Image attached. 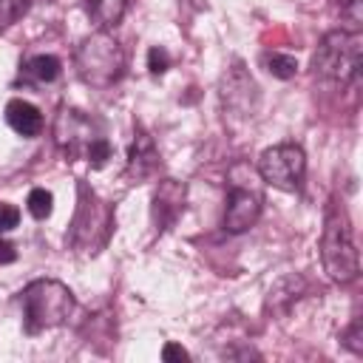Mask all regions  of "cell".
<instances>
[{"label": "cell", "instance_id": "6da1fadb", "mask_svg": "<svg viewBox=\"0 0 363 363\" xmlns=\"http://www.w3.org/2000/svg\"><path fill=\"white\" fill-rule=\"evenodd\" d=\"M320 261L326 275L335 284H349L360 272V255L352 235V221L343 204L332 201L323 221V238H320Z\"/></svg>", "mask_w": 363, "mask_h": 363}, {"label": "cell", "instance_id": "5bb4252c", "mask_svg": "<svg viewBox=\"0 0 363 363\" xmlns=\"http://www.w3.org/2000/svg\"><path fill=\"white\" fill-rule=\"evenodd\" d=\"M264 65H267V71H269L272 77H278V79H289V77H295V71H298V60L289 57V54H281V51L267 54V57H264Z\"/></svg>", "mask_w": 363, "mask_h": 363}, {"label": "cell", "instance_id": "9a60e30c", "mask_svg": "<svg viewBox=\"0 0 363 363\" xmlns=\"http://www.w3.org/2000/svg\"><path fill=\"white\" fill-rule=\"evenodd\" d=\"M28 213L34 216V218H48L51 216V210H54V196L45 190V187H34L31 193H28Z\"/></svg>", "mask_w": 363, "mask_h": 363}, {"label": "cell", "instance_id": "2e32d148", "mask_svg": "<svg viewBox=\"0 0 363 363\" xmlns=\"http://www.w3.org/2000/svg\"><path fill=\"white\" fill-rule=\"evenodd\" d=\"M31 6L34 0H0V23H17Z\"/></svg>", "mask_w": 363, "mask_h": 363}, {"label": "cell", "instance_id": "3957f363", "mask_svg": "<svg viewBox=\"0 0 363 363\" xmlns=\"http://www.w3.org/2000/svg\"><path fill=\"white\" fill-rule=\"evenodd\" d=\"M363 62V34L349 28H335L323 34L312 54V71L329 82H352Z\"/></svg>", "mask_w": 363, "mask_h": 363}, {"label": "cell", "instance_id": "7c38bea8", "mask_svg": "<svg viewBox=\"0 0 363 363\" xmlns=\"http://www.w3.org/2000/svg\"><path fill=\"white\" fill-rule=\"evenodd\" d=\"M85 9H88V17L102 31H108L122 20V14L128 9V0H85Z\"/></svg>", "mask_w": 363, "mask_h": 363}, {"label": "cell", "instance_id": "9c48e42d", "mask_svg": "<svg viewBox=\"0 0 363 363\" xmlns=\"http://www.w3.org/2000/svg\"><path fill=\"white\" fill-rule=\"evenodd\" d=\"M156 170H159V150H156L153 139L145 130H139L128 150V176L142 182V179H150Z\"/></svg>", "mask_w": 363, "mask_h": 363}, {"label": "cell", "instance_id": "d6986e66", "mask_svg": "<svg viewBox=\"0 0 363 363\" xmlns=\"http://www.w3.org/2000/svg\"><path fill=\"white\" fill-rule=\"evenodd\" d=\"M17 221H20V210L14 204H9V201H0V233L14 230Z\"/></svg>", "mask_w": 363, "mask_h": 363}, {"label": "cell", "instance_id": "ac0fdd59", "mask_svg": "<svg viewBox=\"0 0 363 363\" xmlns=\"http://www.w3.org/2000/svg\"><path fill=\"white\" fill-rule=\"evenodd\" d=\"M170 68V54L162 48V45H153L150 51H147V71L153 74V77H159V74H164Z\"/></svg>", "mask_w": 363, "mask_h": 363}, {"label": "cell", "instance_id": "7a4b0ae2", "mask_svg": "<svg viewBox=\"0 0 363 363\" xmlns=\"http://www.w3.org/2000/svg\"><path fill=\"white\" fill-rule=\"evenodd\" d=\"M20 303H23L26 332L37 335V332L54 329L68 320L74 309V292L54 278H40V281H31L20 292Z\"/></svg>", "mask_w": 363, "mask_h": 363}, {"label": "cell", "instance_id": "ba28073f", "mask_svg": "<svg viewBox=\"0 0 363 363\" xmlns=\"http://www.w3.org/2000/svg\"><path fill=\"white\" fill-rule=\"evenodd\" d=\"M261 216V193L250 184H233L227 210H224V230L227 233H244L250 230Z\"/></svg>", "mask_w": 363, "mask_h": 363}, {"label": "cell", "instance_id": "30bf717a", "mask_svg": "<svg viewBox=\"0 0 363 363\" xmlns=\"http://www.w3.org/2000/svg\"><path fill=\"white\" fill-rule=\"evenodd\" d=\"M6 122L20 136H37L43 130V113L26 99H11L6 105Z\"/></svg>", "mask_w": 363, "mask_h": 363}, {"label": "cell", "instance_id": "8992f818", "mask_svg": "<svg viewBox=\"0 0 363 363\" xmlns=\"http://www.w3.org/2000/svg\"><path fill=\"white\" fill-rule=\"evenodd\" d=\"M54 136H57V145L62 147V153H65L68 159H77L79 153L88 150V145H91L99 133H96L94 122H91L82 111H77V108H62V111L57 113V119H54Z\"/></svg>", "mask_w": 363, "mask_h": 363}, {"label": "cell", "instance_id": "4fadbf2b", "mask_svg": "<svg viewBox=\"0 0 363 363\" xmlns=\"http://www.w3.org/2000/svg\"><path fill=\"white\" fill-rule=\"evenodd\" d=\"M26 71H28L37 82H54V79L60 77V60L51 57V54H37V57L28 60Z\"/></svg>", "mask_w": 363, "mask_h": 363}, {"label": "cell", "instance_id": "277c9868", "mask_svg": "<svg viewBox=\"0 0 363 363\" xmlns=\"http://www.w3.org/2000/svg\"><path fill=\"white\" fill-rule=\"evenodd\" d=\"M74 62H77V74L82 77V82H88L91 88H99V91L111 88L122 77V68H125L119 43L102 28L77 45Z\"/></svg>", "mask_w": 363, "mask_h": 363}, {"label": "cell", "instance_id": "ffe728a7", "mask_svg": "<svg viewBox=\"0 0 363 363\" xmlns=\"http://www.w3.org/2000/svg\"><path fill=\"white\" fill-rule=\"evenodd\" d=\"M162 360L164 363H173V360H190V354H187V349H182L179 343H164V349H162Z\"/></svg>", "mask_w": 363, "mask_h": 363}, {"label": "cell", "instance_id": "e0dca14e", "mask_svg": "<svg viewBox=\"0 0 363 363\" xmlns=\"http://www.w3.org/2000/svg\"><path fill=\"white\" fill-rule=\"evenodd\" d=\"M85 159L91 162V167H102V164L111 159V145H108V139H105V136H96V139L88 145Z\"/></svg>", "mask_w": 363, "mask_h": 363}, {"label": "cell", "instance_id": "603a6c76", "mask_svg": "<svg viewBox=\"0 0 363 363\" xmlns=\"http://www.w3.org/2000/svg\"><path fill=\"white\" fill-rule=\"evenodd\" d=\"M335 3H337V6H346V3H352V0H335Z\"/></svg>", "mask_w": 363, "mask_h": 363}, {"label": "cell", "instance_id": "cb8c5ba5", "mask_svg": "<svg viewBox=\"0 0 363 363\" xmlns=\"http://www.w3.org/2000/svg\"><path fill=\"white\" fill-rule=\"evenodd\" d=\"M0 28H3V23H0Z\"/></svg>", "mask_w": 363, "mask_h": 363}, {"label": "cell", "instance_id": "52a82bcc", "mask_svg": "<svg viewBox=\"0 0 363 363\" xmlns=\"http://www.w3.org/2000/svg\"><path fill=\"white\" fill-rule=\"evenodd\" d=\"M221 102L230 113H238V116H252L255 105H258V85L255 79L244 71L241 62H235L230 68V74H224V82H221Z\"/></svg>", "mask_w": 363, "mask_h": 363}, {"label": "cell", "instance_id": "8fae6325", "mask_svg": "<svg viewBox=\"0 0 363 363\" xmlns=\"http://www.w3.org/2000/svg\"><path fill=\"white\" fill-rule=\"evenodd\" d=\"M182 201H184V187L182 184H176L173 179H167V182L159 184V190L153 196V213L159 216V224L162 227L176 218V213L182 210Z\"/></svg>", "mask_w": 363, "mask_h": 363}, {"label": "cell", "instance_id": "44dd1931", "mask_svg": "<svg viewBox=\"0 0 363 363\" xmlns=\"http://www.w3.org/2000/svg\"><path fill=\"white\" fill-rule=\"evenodd\" d=\"M346 346H349L354 354H360V352H363V343H360V320H354V323H352V329L346 332Z\"/></svg>", "mask_w": 363, "mask_h": 363}, {"label": "cell", "instance_id": "5b68a950", "mask_svg": "<svg viewBox=\"0 0 363 363\" xmlns=\"http://www.w3.org/2000/svg\"><path fill=\"white\" fill-rule=\"evenodd\" d=\"M303 173H306V156L303 147L295 142L272 145L258 156V176L284 193H295L303 182Z\"/></svg>", "mask_w": 363, "mask_h": 363}, {"label": "cell", "instance_id": "7402d4cb", "mask_svg": "<svg viewBox=\"0 0 363 363\" xmlns=\"http://www.w3.org/2000/svg\"><path fill=\"white\" fill-rule=\"evenodd\" d=\"M14 258H17L14 247H11L9 241H0V264H9V261H14Z\"/></svg>", "mask_w": 363, "mask_h": 363}]
</instances>
